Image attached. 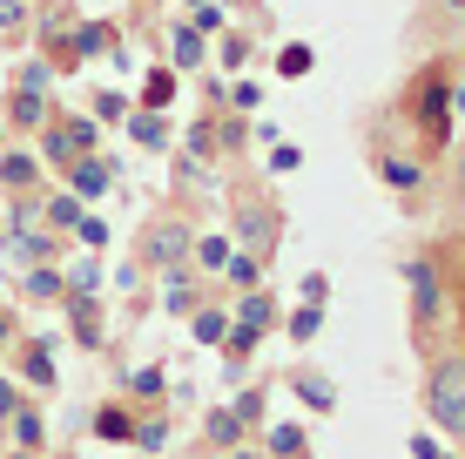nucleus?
<instances>
[{"mask_svg": "<svg viewBox=\"0 0 465 459\" xmlns=\"http://www.w3.org/2000/svg\"><path fill=\"white\" fill-rule=\"evenodd\" d=\"M445 7H465V0H445Z\"/></svg>", "mask_w": 465, "mask_h": 459, "instance_id": "3", "label": "nucleus"}, {"mask_svg": "<svg viewBox=\"0 0 465 459\" xmlns=\"http://www.w3.org/2000/svg\"><path fill=\"white\" fill-rule=\"evenodd\" d=\"M183 250H189V230L183 224H155L149 244H142V257H149V264H175Z\"/></svg>", "mask_w": 465, "mask_h": 459, "instance_id": "2", "label": "nucleus"}, {"mask_svg": "<svg viewBox=\"0 0 465 459\" xmlns=\"http://www.w3.org/2000/svg\"><path fill=\"white\" fill-rule=\"evenodd\" d=\"M459 176H465V155H459Z\"/></svg>", "mask_w": 465, "mask_h": 459, "instance_id": "4", "label": "nucleus"}, {"mask_svg": "<svg viewBox=\"0 0 465 459\" xmlns=\"http://www.w3.org/2000/svg\"><path fill=\"white\" fill-rule=\"evenodd\" d=\"M425 405L445 433L465 439V358H431V378H425Z\"/></svg>", "mask_w": 465, "mask_h": 459, "instance_id": "1", "label": "nucleus"}]
</instances>
